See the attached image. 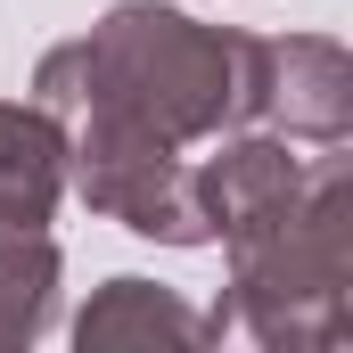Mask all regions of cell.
<instances>
[{"mask_svg":"<svg viewBox=\"0 0 353 353\" xmlns=\"http://www.w3.org/2000/svg\"><path fill=\"white\" fill-rule=\"evenodd\" d=\"M33 107L58 123L115 115L157 140H214L247 123V33L197 25L173 0H115L83 41H58L33 66Z\"/></svg>","mask_w":353,"mask_h":353,"instance_id":"cell-1","label":"cell"},{"mask_svg":"<svg viewBox=\"0 0 353 353\" xmlns=\"http://www.w3.org/2000/svg\"><path fill=\"white\" fill-rule=\"evenodd\" d=\"M230 247V329L263 353H337L353 337V173L312 165L296 205Z\"/></svg>","mask_w":353,"mask_h":353,"instance_id":"cell-2","label":"cell"},{"mask_svg":"<svg viewBox=\"0 0 353 353\" xmlns=\"http://www.w3.org/2000/svg\"><path fill=\"white\" fill-rule=\"evenodd\" d=\"M66 173L83 189V205L107 222H123L157 247H214L197 165H181V148L157 132L115 123V115H74L66 123Z\"/></svg>","mask_w":353,"mask_h":353,"instance_id":"cell-3","label":"cell"},{"mask_svg":"<svg viewBox=\"0 0 353 353\" xmlns=\"http://www.w3.org/2000/svg\"><path fill=\"white\" fill-rule=\"evenodd\" d=\"M247 123L337 148L353 132V58L329 33H288V41L247 33Z\"/></svg>","mask_w":353,"mask_h":353,"instance_id":"cell-4","label":"cell"},{"mask_svg":"<svg viewBox=\"0 0 353 353\" xmlns=\"http://www.w3.org/2000/svg\"><path fill=\"white\" fill-rule=\"evenodd\" d=\"M304 157H288V140L279 132H230L205 165H197V197H205V222H214V239H239V230H255L271 214H288L296 205V189H304Z\"/></svg>","mask_w":353,"mask_h":353,"instance_id":"cell-5","label":"cell"},{"mask_svg":"<svg viewBox=\"0 0 353 353\" xmlns=\"http://www.w3.org/2000/svg\"><path fill=\"white\" fill-rule=\"evenodd\" d=\"M222 337V321L214 312H197V304H181L173 288H157V279H107L99 296H90L83 312H74V345L83 353H197Z\"/></svg>","mask_w":353,"mask_h":353,"instance_id":"cell-6","label":"cell"},{"mask_svg":"<svg viewBox=\"0 0 353 353\" xmlns=\"http://www.w3.org/2000/svg\"><path fill=\"white\" fill-rule=\"evenodd\" d=\"M66 197V123L50 107H0V230H41Z\"/></svg>","mask_w":353,"mask_h":353,"instance_id":"cell-7","label":"cell"},{"mask_svg":"<svg viewBox=\"0 0 353 353\" xmlns=\"http://www.w3.org/2000/svg\"><path fill=\"white\" fill-rule=\"evenodd\" d=\"M58 239L50 230H0V353L33 345L58 312Z\"/></svg>","mask_w":353,"mask_h":353,"instance_id":"cell-8","label":"cell"}]
</instances>
